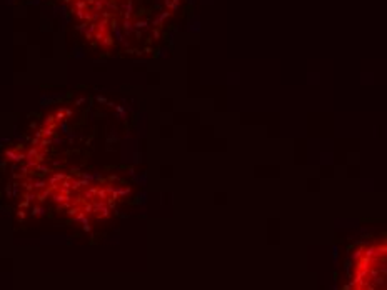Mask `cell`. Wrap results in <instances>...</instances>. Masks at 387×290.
Segmentation results:
<instances>
[{
  "label": "cell",
  "instance_id": "1",
  "mask_svg": "<svg viewBox=\"0 0 387 290\" xmlns=\"http://www.w3.org/2000/svg\"><path fill=\"white\" fill-rule=\"evenodd\" d=\"M344 290H387V232L367 238L354 249Z\"/></svg>",
  "mask_w": 387,
  "mask_h": 290
},
{
  "label": "cell",
  "instance_id": "2",
  "mask_svg": "<svg viewBox=\"0 0 387 290\" xmlns=\"http://www.w3.org/2000/svg\"><path fill=\"white\" fill-rule=\"evenodd\" d=\"M5 157L10 162H25V152L17 150V149H7Z\"/></svg>",
  "mask_w": 387,
  "mask_h": 290
},
{
  "label": "cell",
  "instance_id": "3",
  "mask_svg": "<svg viewBox=\"0 0 387 290\" xmlns=\"http://www.w3.org/2000/svg\"><path fill=\"white\" fill-rule=\"evenodd\" d=\"M52 200L55 203H68L72 202V195H67V193H62V192H52Z\"/></svg>",
  "mask_w": 387,
  "mask_h": 290
},
{
  "label": "cell",
  "instance_id": "4",
  "mask_svg": "<svg viewBox=\"0 0 387 290\" xmlns=\"http://www.w3.org/2000/svg\"><path fill=\"white\" fill-rule=\"evenodd\" d=\"M57 125H58V122H55V124L48 125V127H42V134H43V137H50V139H52V137L55 135Z\"/></svg>",
  "mask_w": 387,
  "mask_h": 290
},
{
  "label": "cell",
  "instance_id": "5",
  "mask_svg": "<svg viewBox=\"0 0 387 290\" xmlns=\"http://www.w3.org/2000/svg\"><path fill=\"white\" fill-rule=\"evenodd\" d=\"M48 195H52V188H50V187H47V188H43V190H38V192H37V200H38L40 203H43L47 200V197H48Z\"/></svg>",
  "mask_w": 387,
  "mask_h": 290
},
{
  "label": "cell",
  "instance_id": "6",
  "mask_svg": "<svg viewBox=\"0 0 387 290\" xmlns=\"http://www.w3.org/2000/svg\"><path fill=\"white\" fill-rule=\"evenodd\" d=\"M47 187H48V183H47V178H38V180H33V188H35V192L43 190V188H47Z\"/></svg>",
  "mask_w": 387,
  "mask_h": 290
},
{
  "label": "cell",
  "instance_id": "7",
  "mask_svg": "<svg viewBox=\"0 0 387 290\" xmlns=\"http://www.w3.org/2000/svg\"><path fill=\"white\" fill-rule=\"evenodd\" d=\"M52 144H53V142H52L50 137H43V139H40L38 149H40V150H47V147H48V145H52Z\"/></svg>",
  "mask_w": 387,
  "mask_h": 290
},
{
  "label": "cell",
  "instance_id": "8",
  "mask_svg": "<svg viewBox=\"0 0 387 290\" xmlns=\"http://www.w3.org/2000/svg\"><path fill=\"white\" fill-rule=\"evenodd\" d=\"M24 200H27V202H35L37 200V192L33 190V192H24Z\"/></svg>",
  "mask_w": 387,
  "mask_h": 290
},
{
  "label": "cell",
  "instance_id": "9",
  "mask_svg": "<svg viewBox=\"0 0 387 290\" xmlns=\"http://www.w3.org/2000/svg\"><path fill=\"white\" fill-rule=\"evenodd\" d=\"M73 5H75V9H77V10H85L88 4L85 2V0H75V4H73Z\"/></svg>",
  "mask_w": 387,
  "mask_h": 290
},
{
  "label": "cell",
  "instance_id": "10",
  "mask_svg": "<svg viewBox=\"0 0 387 290\" xmlns=\"http://www.w3.org/2000/svg\"><path fill=\"white\" fill-rule=\"evenodd\" d=\"M65 119H67V117H65V112H63V109H58L57 114H55V120L60 124V122H63Z\"/></svg>",
  "mask_w": 387,
  "mask_h": 290
},
{
  "label": "cell",
  "instance_id": "11",
  "mask_svg": "<svg viewBox=\"0 0 387 290\" xmlns=\"http://www.w3.org/2000/svg\"><path fill=\"white\" fill-rule=\"evenodd\" d=\"M32 213H33L35 217H40V215H43V207H42V205H35V207L32 208Z\"/></svg>",
  "mask_w": 387,
  "mask_h": 290
},
{
  "label": "cell",
  "instance_id": "12",
  "mask_svg": "<svg viewBox=\"0 0 387 290\" xmlns=\"http://www.w3.org/2000/svg\"><path fill=\"white\" fill-rule=\"evenodd\" d=\"M57 120H55V115H48L45 120H43V127H48V125H52V124H55Z\"/></svg>",
  "mask_w": 387,
  "mask_h": 290
},
{
  "label": "cell",
  "instance_id": "13",
  "mask_svg": "<svg viewBox=\"0 0 387 290\" xmlns=\"http://www.w3.org/2000/svg\"><path fill=\"white\" fill-rule=\"evenodd\" d=\"M124 30H125V33H127V35H130V32L134 30V28H132V23H130V20H125L124 22Z\"/></svg>",
  "mask_w": 387,
  "mask_h": 290
},
{
  "label": "cell",
  "instance_id": "14",
  "mask_svg": "<svg viewBox=\"0 0 387 290\" xmlns=\"http://www.w3.org/2000/svg\"><path fill=\"white\" fill-rule=\"evenodd\" d=\"M112 43H114V40H112V37H110V35H105V38L102 40V45H103V47H110Z\"/></svg>",
  "mask_w": 387,
  "mask_h": 290
},
{
  "label": "cell",
  "instance_id": "15",
  "mask_svg": "<svg viewBox=\"0 0 387 290\" xmlns=\"http://www.w3.org/2000/svg\"><path fill=\"white\" fill-rule=\"evenodd\" d=\"M93 38H95V40H98V42H102L103 38H105V33H102V32H95V33H93Z\"/></svg>",
  "mask_w": 387,
  "mask_h": 290
},
{
  "label": "cell",
  "instance_id": "16",
  "mask_svg": "<svg viewBox=\"0 0 387 290\" xmlns=\"http://www.w3.org/2000/svg\"><path fill=\"white\" fill-rule=\"evenodd\" d=\"M75 15H77V18H80V20H85V10H77Z\"/></svg>",
  "mask_w": 387,
  "mask_h": 290
},
{
  "label": "cell",
  "instance_id": "17",
  "mask_svg": "<svg viewBox=\"0 0 387 290\" xmlns=\"http://www.w3.org/2000/svg\"><path fill=\"white\" fill-rule=\"evenodd\" d=\"M68 172H70V173H72V175H77V177L80 175V168H77V167H72V168H70V170H68Z\"/></svg>",
  "mask_w": 387,
  "mask_h": 290
},
{
  "label": "cell",
  "instance_id": "18",
  "mask_svg": "<svg viewBox=\"0 0 387 290\" xmlns=\"http://www.w3.org/2000/svg\"><path fill=\"white\" fill-rule=\"evenodd\" d=\"M97 102H98V104H108L107 99H105V97H102V95H97Z\"/></svg>",
  "mask_w": 387,
  "mask_h": 290
},
{
  "label": "cell",
  "instance_id": "19",
  "mask_svg": "<svg viewBox=\"0 0 387 290\" xmlns=\"http://www.w3.org/2000/svg\"><path fill=\"white\" fill-rule=\"evenodd\" d=\"M85 100H87V97H80L78 100H75V107H78V105H82L83 102H85Z\"/></svg>",
  "mask_w": 387,
  "mask_h": 290
},
{
  "label": "cell",
  "instance_id": "20",
  "mask_svg": "<svg viewBox=\"0 0 387 290\" xmlns=\"http://www.w3.org/2000/svg\"><path fill=\"white\" fill-rule=\"evenodd\" d=\"M60 127H62V134H68V125L67 124H60Z\"/></svg>",
  "mask_w": 387,
  "mask_h": 290
},
{
  "label": "cell",
  "instance_id": "21",
  "mask_svg": "<svg viewBox=\"0 0 387 290\" xmlns=\"http://www.w3.org/2000/svg\"><path fill=\"white\" fill-rule=\"evenodd\" d=\"M52 142H53V144H62L63 142V139H60V137H52Z\"/></svg>",
  "mask_w": 387,
  "mask_h": 290
},
{
  "label": "cell",
  "instance_id": "22",
  "mask_svg": "<svg viewBox=\"0 0 387 290\" xmlns=\"http://www.w3.org/2000/svg\"><path fill=\"white\" fill-rule=\"evenodd\" d=\"M135 27H137V28H145V27H147V22H137Z\"/></svg>",
  "mask_w": 387,
  "mask_h": 290
},
{
  "label": "cell",
  "instance_id": "23",
  "mask_svg": "<svg viewBox=\"0 0 387 290\" xmlns=\"http://www.w3.org/2000/svg\"><path fill=\"white\" fill-rule=\"evenodd\" d=\"M63 112H65V117H67V119H70V117H72V109H63Z\"/></svg>",
  "mask_w": 387,
  "mask_h": 290
},
{
  "label": "cell",
  "instance_id": "24",
  "mask_svg": "<svg viewBox=\"0 0 387 290\" xmlns=\"http://www.w3.org/2000/svg\"><path fill=\"white\" fill-rule=\"evenodd\" d=\"M52 165H53L55 168H57V167L63 165V160H53V162H52Z\"/></svg>",
  "mask_w": 387,
  "mask_h": 290
},
{
  "label": "cell",
  "instance_id": "25",
  "mask_svg": "<svg viewBox=\"0 0 387 290\" xmlns=\"http://www.w3.org/2000/svg\"><path fill=\"white\" fill-rule=\"evenodd\" d=\"M29 205H30V202H27V200H22V202H20V205H19V207H20V208H27V207H29Z\"/></svg>",
  "mask_w": 387,
  "mask_h": 290
},
{
  "label": "cell",
  "instance_id": "26",
  "mask_svg": "<svg viewBox=\"0 0 387 290\" xmlns=\"http://www.w3.org/2000/svg\"><path fill=\"white\" fill-rule=\"evenodd\" d=\"M108 180H110V182H115V180H120V178L117 175H110V178H108Z\"/></svg>",
  "mask_w": 387,
  "mask_h": 290
},
{
  "label": "cell",
  "instance_id": "27",
  "mask_svg": "<svg viewBox=\"0 0 387 290\" xmlns=\"http://www.w3.org/2000/svg\"><path fill=\"white\" fill-rule=\"evenodd\" d=\"M19 217H20V218H25V212H24V210H22V208H20V210H19Z\"/></svg>",
  "mask_w": 387,
  "mask_h": 290
},
{
  "label": "cell",
  "instance_id": "28",
  "mask_svg": "<svg viewBox=\"0 0 387 290\" xmlns=\"http://www.w3.org/2000/svg\"><path fill=\"white\" fill-rule=\"evenodd\" d=\"M30 129H32V130H35V129H37V122H30Z\"/></svg>",
  "mask_w": 387,
  "mask_h": 290
}]
</instances>
